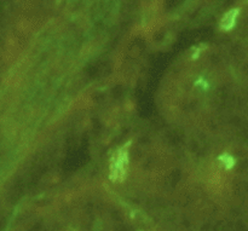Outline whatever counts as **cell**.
<instances>
[{
  "label": "cell",
  "instance_id": "cell-1",
  "mask_svg": "<svg viewBox=\"0 0 248 231\" xmlns=\"http://www.w3.org/2000/svg\"><path fill=\"white\" fill-rule=\"evenodd\" d=\"M128 148L130 143L119 148L111 157L110 166H109V178L114 183H121L127 176Z\"/></svg>",
  "mask_w": 248,
  "mask_h": 231
},
{
  "label": "cell",
  "instance_id": "cell-2",
  "mask_svg": "<svg viewBox=\"0 0 248 231\" xmlns=\"http://www.w3.org/2000/svg\"><path fill=\"white\" fill-rule=\"evenodd\" d=\"M240 15V9H232L223 16L222 21H220V29L224 31H232L235 27L237 21V17Z\"/></svg>",
  "mask_w": 248,
  "mask_h": 231
},
{
  "label": "cell",
  "instance_id": "cell-3",
  "mask_svg": "<svg viewBox=\"0 0 248 231\" xmlns=\"http://www.w3.org/2000/svg\"><path fill=\"white\" fill-rule=\"evenodd\" d=\"M219 161L222 162L223 165H224V167L227 169H232V167H234V165H235L234 157H232V155H229V154H222V155H220Z\"/></svg>",
  "mask_w": 248,
  "mask_h": 231
},
{
  "label": "cell",
  "instance_id": "cell-4",
  "mask_svg": "<svg viewBox=\"0 0 248 231\" xmlns=\"http://www.w3.org/2000/svg\"><path fill=\"white\" fill-rule=\"evenodd\" d=\"M201 51H202V48H199V47H195L194 48V53L193 56H191V60H198L199 56H200Z\"/></svg>",
  "mask_w": 248,
  "mask_h": 231
}]
</instances>
